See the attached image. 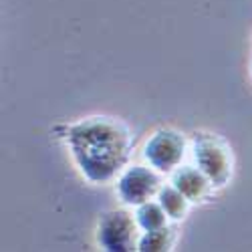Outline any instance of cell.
I'll return each instance as SVG.
<instances>
[{"label": "cell", "instance_id": "cell-1", "mask_svg": "<svg viewBox=\"0 0 252 252\" xmlns=\"http://www.w3.org/2000/svg\"><path fill=\"white\" fill-rule=\"evenodd\" d=\"M59 139L77 165L79 174L93 186L117 180L129 165L133 152V135L127 123L111 115L81 117L55 127Z\"/></svg>", "mask_w": 252, "mask_h": 252}, {"label": "cell", "instance_id": "cell-2", "mask_svg": "<svg viewBox=\"0 0 252 252\" xmlns=\"http://www.w3.org/2000/svg\"><path fill=\"white\" fill-rule=\"evenodd\" d=\"M190 150L194 163L208 176L216 190L230 184L234 176V154L220 135L210 131H196L190 141Z\"/></svg>", "mask_w": 252, "mask_h": 252}, {"label": "cell", "instance_id": "cell-3", "mask_svg": "<svg viewBox=\"0 0 252 252\" xmlns=\"http://www.w3.org/2000/svg\"><path fill=\"white\" fill-rule=\"evenodd\" d=\"M141 228L135 214L125 208H113L103 212L97 220L95 240L105 252H131L137 250Z\"/></svg>", "mask_w": 252, "mask_h": 252}, {"label": "cell", "instance_id": "cell-4", "mask_svg": "<svg viewBox=\"0 0 252 252\" xmlns=\"http://www.w3.org/2000/svg\"><path fill=\"white\" fill-rule=\"evenodd\" d=\"M188 145L190 143H188V139L182 131H178L174 127H159L148 137L141 156H143L145 163L152 165L154 170L170 176L184 163V158L188 154Z\"/></svg>", "mask_w": 252, "mask_h": 252}, {"label": "cell", "instance_id": "cell-5", "mask_svg": "<svg viewBox=\"0 0 252 252\" xmlns=\"http://www.w3.org/2000/svg\"><path fill=\"white\" fill-rule=\"evenodd\" d=\"M161 176L163 174L154 170L152 165H141V163L127 165L117 176L115 194L123 206L137 208L143 202L158 198L161 186H163Z\"/></svg>", "mask_w": 252, "mask_h": 252}, {"label": "cell", "instance_id": "cell-6", "mask_svg": "<svg viewBox=\"0 0 252 252\" xmlns=\"http://www.w3.org/2000/svg\"><path fill=\"white\" fill-rule=\"evenodd\" d=\"M170 184H174L192 204L206 202L210 198V194L216 190V188L212 186V182L208 180V176L196 163H192V165L182 163L176 172L170 174Z\"/></svg>", "mask_w": 252, "mask_h": 252}, {"label": "cell", "instance_id": "cell-7", "mask_svg": "<svg viewBox=\"0 0 252 252\" xmlns=\"http://www.w3.org/2000/svg\"><path fill=\"white\" fill-rule=\"evenodd\" d=\"M158 202L161 204V208L165 210L170 222H182L186 220L188 212L192 208V202L188 200L174 184H163L161 190L158 194Z\"/></svg>", "mask_w": 252, "mask_h": 252}, {"label": "cell", "instance_id": "cell-8", "mask_svg": "<svg viewBox=\"0 0 252 252\" xmlns=\"http://www.w3.org/2000/svg\"><path fill=\"white\" fill-rule=\"evenodd\" d=\"M178 234L176 228H172L170 224L158 228V230H150V232H141L139 242H137V250L139 252H165L172 250L176 246Z\"/></svg>", "mask_w": 252, "mask_h": 252}, {"label": "cell", "instance_id": "cell-9", "mask_svg": "<svg viewBox=\"0 0 252 252\" xmlns=\"http://www.w3.org/2000/svg\"><path fill=\"white\" fill-rule=\"evenodd\" d=\"M133 214H135V220L141 228V232H150V230H158V228H163L170 224V218H167L165 210L161 208L158 198L139 204Z\"/></svg>", "mask_w": 252, "mask_h": 252}]
</instances>
